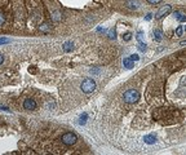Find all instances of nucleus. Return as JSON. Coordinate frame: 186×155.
Segmentation results:
<instances>
[{"mask_svg":"<svg viewBox=\"0 0 186 155\" xmlns=\"http://www.w3.org/2000/svg\"><path fill=\"white\" fill-rule=\"evenodd\" d=\"M138 98H140V93L136 89H128L123 94V100L127 103H134L138 101Z\"/></svg>","mask_w":186,"mask_h":155,"instance_id":"nucleus-1","label":"nucleus"},{"mask_svg":"<svg viewBox=\"0 0 186 155\" xmlns=\"http://www.w3.org/2000/svg\"><path fill=\"white\" fill-rule=\"evenodd\" d=\"M94 89H96V83L93 79H85L82 83V91L84 93H92Z\"/></svg>","mask_w":186,"mask_h":155,"instance_id":"nucleus-2","label":"nucleus"},{"mask_svg":"<svg viewBox=\"0 0 186 155\" xmlns=\"http://www.w3.org/2000/svg\"><path fill=\"white\" fill-rule=\"evenodd\" d=\"M61 141L65 143V145H74V143H76V141H78V137L75 136L74 133H65L64 136L61 137Z\"/></svg>","mask_w":186,"mask_h":155,"instance_id":"nucleus-3","label":"nucleus"},{"mask_svg":"<svg viewBox=\"0 0 186 155\" xmlns=\"http://www.w3.org/2000/svg\"><path fill=\"white\" fill-rule=\"evenodd\" d=\"M171 9H172V8H171V5H165V7H163L162 9H159V10H158V13H156V16H155V17H156L158 19L163 18V17L167 16V14L171 12Z\"/></svg>","mask_w":186,"mask_h":155,"instance_id":"nucleus-4","label":"nucleus"},{"mask_svg":"<svg viewBox=\"0 0 186 155\" xmlns=\"http://www.w3.org/2000/svg\"><path fill=\"white\" fill-rule=\"evenodd\" d=\"M24 107L26 110H35L36 109V102L32 98H26L24 102Z\"/></svg>","mask_w":186,"mask_h":155,"instance_id":"nucleus-5","label":"nucleus"},{"mask_svg":"<svg viewBox=\"0 0 186 155\" xmlns=\"http://www.w3.org/2000/svg\"><path fill=\"white\" fill-rule=\"evenodd\" d=\"M144 141L146 143H149V145H153V143L156 141V137L154 136V134H147V136L144 137Z\"/></svg>","mask_w":186,"mask_h":155,"instance_id":"nucleus-6","label":"nucleus"},{"mask_svg":"<svg viewBox=\"0 0 186 155\" xmlns=\"http://www.w3.org/2000/svg\"><path fill=\"white\" fill-rule=\"evenodd\" d=\"M123 65L125 66V69H133V61L131 58H124L123 60Z\"/></svg>","mask_w":186,"mask_h":155,"instance_id":"nucleus-7","label":"nucleus"},{"mask_svg":"<svg viewBox=\"0 0 186 155\" xmlns=\"http://www.w3.org/2000/svg\"><path fill=\"white\" fill-rule=\"evenodd\" d=\"M153 35H154V39H155L156 42H160V40L163 39V34H162V31L160 30H154Z\"/></svg>","mask_w":186,"mask_h":155,"instance_id":"nucleus-8","label":"nucleus"},{"mask_svg":"<svg viewBox=\"0 0 186 155\" xmlns=\"http://www.w3.org/2000/svg\"><path fill=\"white\" fill-rule=\"evenodd\" d=\"M39 30L41 31V33H48V31H50V26L48 24H43V25H40Z\"/></svg>","mask_w":186,"mask_h":155,"instance_id":"nucleus-9","label":"nucleus"},{"mask_svg":"<svg viewBox=\"0 0 186 155\" xmlns=\"http://www.w3.org/2000/svg\"><path fill=\"white\" fill-rule=\"evenodd\" d=\"M74 49V44L71 42H67V43H65V45H64V51H66V52H70V51H73Z\"/></svg>","mask_w":186,"mask_h":155,"instance_id":"nucleus-10","label":"nucleus"},{"mask_svg":"<svg viewBox=\"0 0 186 155\" xmlns=\"http://www.w3.org/2000/svg\"><path fill=\"white\" fill-rule=\"evenodd\" d=\"M128 7L136 9V8H137V1H136V0H129V1H128Z\"/></svg>","mask_w":186,"mask_h":155,"instance_id":"nucleus-11","label":"nucleus"},{"mask_svg":"<svg viewBox=\"0 0 186 155\" xmlns=\"http://www.w3.org/2000/svg\"><path fill=\"white\" fill-rule=\"evenodd\" d=\"M174 14H176V18L178 19V21H181V22H184V21H185V16H184V14H181L180 12H176Z\"/></svg>","mask_w":186,"mask_h":155,"instance_id":"nucleus-12","label":"nucleus"},{"mask_svg":"<svg viewBox=\"0 0 186 155\" xmlns=\"http://www.w3.org/2000/svg\"><path fill=\"white\" fill-rule=\"evenodd\" d=\"M138 49L141 51V52H146V49H147V45L145 44V43H140V44H138Z\"/></svg>","mask_w":186,"mask_h":155,"instance_id":"nucleus-13","label":"nucleus"},{"mask_svg":"<svg viewBox=\"0 0 186 155\" xmlns=\"http://www.w3.org/2000/svg\"><path fill=\"white\" fill-rule=\"evenodd\" d=\"M109 38H111V39H115V38H116L115 28H113V30H110V31H109Z\"/></svg>","mask_w":186,"mask_h":155,"instance_id":"nucleus-14","label":"nucleus"},{"mask_svg":"<svg viewBox=\"0 0 186 155\" xmlns=\"http://www.w3.org/2000/svg\"><path fill=\"white\" fill-rule=\"evenodd\" d=\"M182 33H184V28H182V26H178V27H177V30H176L177 36H182Z\"/></svg>","mask_w":186,"mask_h":155,"instance_id":"nucleus-15","label":"nucleus"},{"mask_svg":"<svg viewBox=\"0 0 186 155\" xmlns=\"http://www.w3.org/2000/svg\"><path fill=\"white\" fill-rule=\"evenodd\" d=\"M53 19L54 21H59V19H61V13L59 12H56L53 14Z\"/></svg>","mask_w":186,"mask_h":155,"instance_id":"nucleus-16","label":"nucleus"},{"mask_svg":"<svg viewBox=\"0 0 186 155\" xmlns=\"http://www.w3.org/2000/svg\"><path fill=\"white\" fill-rule=\"evenodd\" d=\"M87 118H88V115H87V114H83V115L80 116V124H84V123H85V120H87Z\"/></svg>","mask_w":186,"mask_h":155,"instance_id":"nucleus-17","label":"nucleus"},{"mask_svg":"<svg viewBox=\"0 0 186 155\" xmlns=\"http://www.w3.org/2000/svg\"><path fill=\"white\" fill-rule=\"evenodd\" d=\"M142 36H144V33H142V31H138V33H137V40H138V42H141Z\"/></svg>","mask_w":186,"mask_h":155,"instance_id":"nucleus-18","label":"nucleus"},{"mask_svg":"<svg viewBox=\"0 0 186 155\" xmlns=\"http://www.w3.org/2000/svg\"><path fill=\"white\" fill-rule=\"evenodd\" d=\"M131 36H132V35H131L129 33H127V34H124V36H123V39H124L125 42H128V40H131Z\"/></svg>","mask_w":186,"mask_h":155,"instance_id":"nucleus-19","label":"nucleus"},{"mask_svg":"<svg viewBox=\"0 0 186 155\" xmlns=\"http://www.w3.org/2000/svg\"><path fill=\"white\" fill-rule=\"evenodd\" d=\"M131 60H132V61H138V56H137V54H132V56H131Z\"/></svg>","mask_w":186,"mask_h":155,"instance_id":"nucleus-20","label":"nucleus"},{"mask_svg":"<svg viewBox=\"0 0 186 155\" xmlns=\"http://www.w3.org/2000/svg\"><path fill=\"white\" fill-rule=\"evenodd\" d=\"M9 40L8 39H5V38H3V39H0V44H5V43H8Z\"/></svg>","mask_w":186,"mask_h":155,"instance_id":"nucleus-21","label":"nucleus"},{"mask_svg":"<svg viewBox=\"0 0 186 155\" xmlns=\"http://www.w3.org/2000/svg\"><path fill=\"white\" fill-rule=\"evenodd\" d=\"M3 24H4V16H3L1 13H0V26H1Z\"/></svg>","mask_w":186,"mask_h":155,"instance_id":"nucleus-22","label":"nucleus"},{"mask_svg":"<svg viewBox=\"0 0 186 155\" xmlns=\"http://www.w3.org/2000/svg\"><path fill=\"white\" fill-rule=\"evenodd\" d=\"M149 3H151V4H156V3H160L162 0H147Z\"/></svg>","mask_w":186,"mask_h":155,"instance_id":"nucleus-23","label":"nucleus"},{"mask_svg":"<svg viewBox=\"0 0 186 155\" xmlns=\"http://www.w3.org/2000/svg\"><path fill=\"white\" fill-rule=\"evenodd\" d=\"M3 61H4V57H3V54H0V65L3 64Z\"/></svg>","mask_w":186,"mask_h":155,"instance_id":"nucleus-24","label":"nucleus"},{"mask_svg":"<svg viewBox=\"0 0 186 155\" xmlns=\"http://www.w3.org/2000/svg\"><path fill=\"white\" fill-rule=\"evenodd\" d=\"M151 16H153V14H147V16H146V19H147V21H149V19H151Z\"/></svg>","mask_w":186,"mask_h":155,"instance_id":"nucleus-25","label":"nucleus"}]
</instances>
